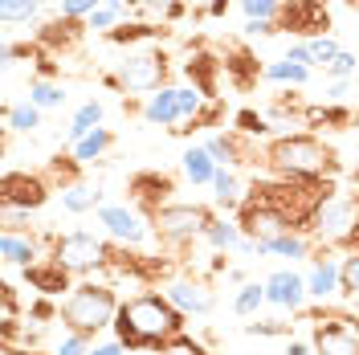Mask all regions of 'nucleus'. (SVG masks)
I'll list each match as a JSON object with an SVG mask.
<instances>
[{"instance_id":"nucleus-1","label":"nucleus","mask_w":359,"mask_h":355,"mask_svg":"<svg viewBox=\"0 0 359 355\" xmlns=\"http://www.w3.org/2000/svg\"><path fill=\"white\" fill-rule=\"evenodd\" d=\"M184 327H188V319L168 302V294L139 290V294L123 298L111 331L127 351H159L163 343H172L176 335H184Z\"/></svg>"},{"instance_id":"nucleus-2","label":"nucleus","mask_w":359,"mask_h":355,"mask_svg":"<svg viewBox=\"0 0 359 355\" xmlns=\"http://www.w3.org/2000/svg\"><path fill=\"white\" fill-rule=\"evenodd\" d=\"M266 168L278 180H302V184H331L339 176V156L327 139H318L311 131H290L269 139L266 152Z\"/></svg>"},{"instance_id":"nucleus-3","label":"nucleus","mask_w":359,"mask_h":355,"mask_svg":"<svg viewBox=\"0 0 359 355\" xmlns=\"http://www.w3.org/2000/svg\"><path fill=\"white\" fill-rule=\"evenodd\" d=\"M118 307H123V298L114 294L111 282H94V278H90V282H78V286L62 298V327L94 339L98 331L114 327Z\"/></svg>"},{"instance_id":"nucleus-4","label":"nucleus","mask_w":359,"mask_h":355,"mask_svg":"<svg viewBox=\"0 0 359 355\" xmlns=\"http://www.w3.org/2000/svg\"><path fill=\"white\" fill-rule=\"evenodd\" d=\"M49 257L62 262L74 278H94V274H107V266L114 262V249L102 233L69 229V233H62V237L49 241Z\"/></svg>"},{"instance_id":"nucleus-5","label":"nucleus","mask_w":359,"mask_h":355,"mask_svg":"<svg viewBox=\"0 0 359 355\" xmlns=\"http://www.w3.org/2000/svg\"><path fill=\"white\" fill-rule=\"evenodd\" d=\"M208 225H212V208L188 204V200H172L159 213H151V233L163 245H172V249H184V245L201 241L204 233H208Z\"/></svg>"},{"instance_id":"nucleus-6","label":"nucleus","mask_w":359,"mask_h":355,"mask_svg":"<svg viewBox=\"0 0 359 355\" xmlns=\"http://www.w3.org/2000/svg\"><path fill=\"white\" fill-rule=\"evenodd\" d=\"M107 86H114L118 94H156L159 86H168V58L159 49H139L127 53L114 74H107Z\"/></svg>"},{"instance_id":"nucleus-7","label":"nucleus","mask_w":359,"mask_h":355,"mask_svg":"<svg viewBox=\"0 0 359 355\" xmlns=\"http://www.w3.org/2000/svg\"><path fill=\"white\" fill-rule=\"evenodd\" d=\"M355 229H359V204H355V196H343V192H331V196L314 208L311 225H306V233L314 237V245H323V249L347 245Z\"/></svg>"},{"instance_id":"nucleus-8","label":"nucleus","mask_w":359,"mask_h":355,"mask_svg":"<svg viewBox=\"0 0 359 355\" xmlns=\"http://www.w3.org/2000/svg\"><path fill=\"white\" fill-rule=\"evenodd\" d=\"M237 225H241V233H245L253 245H266V241H278L282 233H294V221L273 204V200L257 196L253 188H249L245 204H241V217H237Z\"/></svg>"},{"instance_id":"nucleus-9","label":"nucleus","mask_w":359,"mask_h":355,"mask_svg":"<svg viewBox=\"0 0 359 355\" xmlns=\"http://www.w3.org/2000/svg\"><path fill=\"white\" fill-rule=\"evenodd\" d=\"M98 225H102V237L118 249H139L151 237V217H143L135 204H118V200H107L98 208Z\"/></svg>"},{"instance_id":"nucleus-10","label":"nucleus","mask_w":359,"mask_h":355,"mask_svg":"<svg viewBox=\"0 0 359 355\" xmlns=\"http://www.w3.org/2000/svg\"><path fill=\"white\" fill-rule=\"evenodd\" d=\"M278 25H282V33H294L298 41L327 37L331 33V8L323 0H286Z\"/></svg>"},{"instance_id":"nucleus-11","label":"nucleus","mask_w":359,"mask_h":355,"mask_svg":"<svg viewBox=\"0 0 359 355\" xmlns=\"http://www.w3.org/2000/svg\"><path fill=\"white\" fill-rule=\"evenodd\" d=\"M45 200H49V180L37 172H17L8 168L0 180V208H21V213H37Z\"/></svg>"},{"instance_id":"nucleus-12","label":"nucleus","mask_w":359,"mask_h":355,"mask_svg":"<svg viewBox=\"0 0 359 355\" xmlns=\"http://www.w3.org/2000/svg\"><path fill=\"white\" fill-rule=\"evenodd\" d=\"M314 355H359V323L343 314H327L311 335Z\"/></svg>"},{"instance_id":"nucleus-13","label":"nucleus","mask_w":359,"mask_h":355,"mask_svg":"<svg viewBox=\"0 0 359 355\" xmlns=\"http://www.w3.org/2000/svg\"><path fill=\"white\" fill-rule=\"evenodd\" d=\"M163 294H168V302H172L184 319H204V314L217 311L212 286H208V282H196V278H172V282L163 286Z\"/></svg>"},{"instance_id":"nucleus-14","label":"nucleus","mask_w":359,"mask_h":355,"mask_svg":"<svg viewBox=\"0 0 359 355\" xmlns=\"http://www.w3.org/2000/svg\"><path fill=\"white\" fill-rule=\"evenodd\" d=\"M266 298L269 307H282V311H302L306 307V274L298 269H273L266 278Z\"/></svg>"},{"instance_id":"nucleus-15","label":"nucleus","mask_w":359,"mask_h":355,"mask_svg":"<svg viewBox=\"0 0 359 355\" xmlns=\"http://www.w3.org/2000/svg\"><path fill=\"white\" fill-rule=\"evenodd\" d=\"M172 192H176V184H172V176H163V172H139V176H131V200L143 217H151L163 204H172L168 200Z\"/></svg>"},{"instance_id":"nucleus-16","label":"nucleus","mask_w":359,"mask_h":355,"mask_svg":"<svg viewBox=\"0 0 359 355\" xmlns=\"http://www.w3.org/2000/svg\"><path fill=\"white\" fill-rule=\"evenodd\" d=\"M25 282L37 290V294H45V298H57V302L78 286V282H74V274H69L62 262H53V257H41L37 266L25 269Z\"/></svg>"},{"instance_id":"nucleus-17","label":"nucleus","mask_w":359,"mask_h":355,"mask_svg":"<svg viewBox=\"0 0 359 355\" xmlns=\"http://www.w3.org/2000/svg\"><path fill=\"white\" fill-rule=\"evenodd\" d=\"M339 278H343V262L318 253L311 262V269H306V294H311L314 302H327V298L339 294Z\"/></svg>"},{"instance_id":"nucleus-18","label":"nucleus","mask_w":359,"mask_h":355,"mask_svg":"<svg viewBox=\"0 0 359 355\" xmlns=\"http://www.w3.org/2000/svg\"><path fill=\"white\" fill-rule=\"evenodd\" d=\"M139 114H143V123H151V127H172V131H176V123H180V86H159L156 94H147L143 107H139Z\"/></svg>"},{"instance_id":"nucleus-19","label":"nucleus","mask_w":359,"mask_h":355,"mask_svg":"<svg viewBox=\"0 0 359 355\" xmlns=\"http://www.w3.org/2000/svg\"><path fill=\"white\" fill-rule=\"evenodd\" d=\"M90 29L86 21H74V17H53V21H45L41 29H37V45L41 49H74V45L86 37Z\"/></svg>"},{"instance_id":"nucleus-20","label":"nucleus","mask_w":359,"mask_h":355,"mask_svg":"<svg viewBox=\"0 0 359 355\" xmlns=\"http://www.w3.org/2000/svg\"><path fill=\"white\" fill-rule=\"evenodd\" d=\"M257 257H286V262H302V257H314V237L306 233V229L282 233L278 241L257 245Z\"/></svg>"},{"instance_id":"nucleus-21","label":"nucleus","mask_w":359,"mask_h":355,"mask_svg":"<svg viewBox=\"0 0 359 355\" xmlns=\"http://www.w3.org/2000/svg\"><path fill=\"white\" fill-rule=\"evenodd\" d=\"M0 257H4V266L29 269L41 262V245H37L33 233H4L0 237Z\"/></svg>"},{"instance_id":"nucleus-22","label":"nucleus","mask_w":359,"mask_h":355,"mask_svg":"<svg viewBox=\"0 0 359 355\" xmlns=\"http://www.w3.org/2000/svg\"><path fill=\"white\" fill-rule=\"evenodd\" d=\"M180 168H184V180L188 184H196V188H212V180L221 172V163L208 156V147L196 143V147H188L184 156H180Z\"/></svg>"},{"instance_id":"nucleus-23","label":"nucleus","mask_w":359,"mask_h":355,"mask_svg":"<svg viewBox=\"0 0 359 355\" xmlns=\"http://www.w3.org/2000/svg\"><path fill=\"white\" fill-rule=\"evenodd\" d=\"M107 200H102V188L98 184H90V180H78V184H69L62 188V208H66L69 217H86V213H98Z\"/></svg>"},{"instance_id":"nucleus-24","label":"nucleus","mask_w":359,"mask_h":355,"mask_svg":"<svg viewBox=\"0 0 359 355\" xmlns=\"http://www.w3.org/2000/svg\"><path fill=\"white\" fill-rule=\"evenodd\" d=\"M311 78H314V69L311 66H298V62H290V58H278V62H266V66H262V82H269V86L302 90Z\"/></svg>"},{"instance_id":"nucleus-25","label":"nucleus","mask_w":359,"mask_h":355,"mask_svg":"<svg viewBox=\"0 0 359 355\" xmlns=\"http://www.w3.org/2000/svg\"><path fill=\"white\" fill-rule=\"evenodd\" d=\"M204 241L212 245V253H241L245 233H241V225L229 221V217H212L208 233H204Z\"/></svg>"},{"instance_id":"nucleus-26","label":"nucleus","mask_w":359,"mask_h":355,"mask_svg":"<svg viewBox=\"0 0 359 355\" xmlns=\"http://www.w3.org/2000/svg\"><path fill=\"white\" fill-rule=\"evenodd\" d=\"M111 147H114V131H111V127H98V131H90L86 139L69 143V156L78 159V163H94V159L107 156Z\"/></svg>"},{"instance_id":"nucleus-27","label":"nucleus","mask_w":359,"mask_h":355,"mask_svg":"<svg viewBox=\"0 0 359 355\" xmlns=\"http://www.w3.org/2000/svg\"><path fill=\"white\" fill-rule=\"evenodd\" d=\"M212 200H217V208H241L245 204V188H241L237 168H221L217 172V180H212Z\"/></svg>"},{"instance_id":"nucleus-28","label":"nucleus","mask_w":359,"mask_h":355,"mask_svg":"<svg viewBox=\"0 0 359 355\" xmlns=\"http://www.w3.org/2000/svg\"><path fill=\"white\" fill-rule=\"evenodd\" d=\"M102 119H107V107H102L98 98H86V102L74 111V119H69V143H78V139H86L90 131H98Z\"/></svg>"},{"instance_id":"nucleus-29","label":"nucleus","mask_w":359,"mask_h":355,"mask_svg":"<svg viewBox=\"0 0 359 355\" xmlns=\"http://www.w3.org/2000/svg\"><path fill=\"white\" fill-rule=\"evenodd\" d=\"M25 98H29L37 111H62V107H66V86L53 82V78H33Z\"/></svg>"},{"instance_id":"nucleus-30","label":"nucleus","mask_w":359,"mask_h":355,"mask_svg":"<svg viewBox=\"0 0 359 355\" xmlns=\"http://www.w3.org/2000/svg\"><path fill=\"white\" fill-rule=\"evenodd\" d=\"M41 114L45 111H37L29 98H21V102H8L4 107V127L13 135H33L37 127H41Z\"/></svg>"},{"instance_id":"nucleus-31","label":"nucleus","mask_w":359,"mask_h":355,"mask_svg":"<svg viewBox=\"0 0 359 355\" xmlns=\"http://www.w3.org/2000/svg\"><path fill=\"white\" fill-rule=\"evenodd\" d=\"M221 62H224V69L233 74L237 86H253V82L262 78V66H257V58H253L249 49H229Z\"/></svg>"},{"instance_id":"nucleus-32","label":"nucleus","mask_w":359,"mask_h":355,"mask_svg":"<svg viewBox=\"0 0 359 355\" xmlns=\"http://www.w3.org/2000/svg\"><path fill=\"white\" fill-rule=\"evenodd\" d=\"M217 69H224V62L208 58V53H196V58L184 66V74L192 78V86H201L208 98H217V94H212V90H217Z\"/></svg>"},{"instance_id":"nucleus-33","label":"nucleus","mask_w":359,"mask_h":355,"mask_svg":"<svg viewBox=\"0 0 359 355\" xmlns=\"http://www.w3.org/2000/svg\"><path fill=\"white\" fill-rule=\"evenodd\" d=\"M156 37H163V25H147V21H135V25L123 21L118 29L107 33L111 45H139V41H156Z\"/></svg>"},{"instance_id":"nucleus-34","label":"nucleus","mask_w":359,"mask_h":355,"mask_svg":"<svg viewBox=\"0 0 359 355\" xmlns=\"http://www.w3.org/2000/svg\"><path fill=\"white\" fill-rule=\"evenodd\" d=\"M266 302H269L266 282H245V286H237V294H233V314H237V319H253Z\"/></svg>"},{"instance_id":"nucleus-35","label":"nucleus","mask_w":359,"mask_h":355,"mask_svg":"<svg viewBox=\"0 0 359 355\" xmlns=\"http://www.w3.org/2000/svg\"><path fill=\"white\" fill-rule=\"evenodd\" d=\"M45 0H0V21L4 25H29L37 21Z\"/></svg>"},{"instance_id":"nucleus-36","label":"nucleus","mask_w":359,"mask_h":355,"mask_svg":"<svg viewBox=\"0 0 359 355\" xmlns=\"http://www.w3.org/2000/svg\"><path fill=\"white\" fill-rule=\"evenodd\" d=\"M286 0H237V8L245 13V21H278Z\"/></svg>"},{"instance_id":"nucleus-37","label":"nucleus","mask_w":359,"mask_h":355,"mask_svg":"<svg viewBox=\"0 0 359 355\" xmlns=\"http://www.w3.org/2000/svg\"><path fill=\"white\" fill-rule=\"evenodd\" d=\"M123 17H127L123 8H111V4H102V8H94V13L86 17V29H90V33H102V37H107L111 29H118V25H123Z\"/></svg>"},{"instance_id":"nucleus-38","label":"nucleus","mask_w":359,"mask_h":355,"mask_svg":"<svg viewBox=\"0 0 359 355\" xmlns=\"http://www.w3.org/2000/svg\"><path fill=\"white\" fill-rule=\"evenodd\" d=\"M355 69H359L355 49H339V53H335V62H331V66L323 69V74H327L331 82H351V78H355Z\"/></svg>"},{"instance_id":"nucleus-39","label":"nucleus","mask_w":359,"mask_h":355,"mask_svg":"<svg viewBox=\"0 0 359 355\" xmlns=\"http://www.w3.org/2000/svg\"><path fill=\"white\" fill-rule=\"evenodd\" d=\"M311 58H314V69H327L331 66V62H335V53L339 49H343V45H339V37L335 33H327V37H311Z\"/></svg>"},{"instance_id":"nucleus-40","label":"nucleus","mask_w":359,"mask_h":355,"mask_svg":"<svg viewBox=\"0 0 359 355\" xmlns=\"http://www.w3.org/2000/svg\"><path fill=\"white\" fill-rule=\"evenodd\" d=\"M306 119H311V123H323V127H347V123H351V111L339 107V102H323V107L311 111Z\"/></svg>"},{"instance_id":"nucleus-41","label":"nucleus","mask_w":359,"mask_h":355,"mask_svg":"<svg viewBox=\"0 0 359 355\" xmlns=\"http://www.w3.org/2000/svg\"><path fill=\"white\" fill-rule=\"evenodd\" d=\"M156 355H208V347H204L201 339H192V335L184 331V335H176L172 343H163Z\"/></svg>"},{"instance_id":"nucleus-42","label":"nucleus","mask_w":359,"mask_h":355,"mask_svg":"<svg viewBox=\"0 0 359 355\" xmlns=\"http://www.w3.org/2000/svg\"><path fill=\"white\" fill-rule=\"evenodd\" d=\"M339 294H347V298H359V253H347V257H343Z\"/></svg>"},{"instance_id":"nucleus-43","label":"nucleus","mask_w":359,"mask_h":355,"mask_svg":"<svg viewBox=\"0 0 359 355\" xmlns=\"http://www.w3.org/2000/svg\"><path fill=\"white\" fill-rule=\"evenodd\" d=\"M94 8H102V0H57V17H74V21H86Z\"/></svg>"},{"instance_id":"nucleus-44","label":"nucleus","mask_w":359,"mask_h":355,"mask_svg":"<svg viewBox=\"0 0 359 355\" xmlns=\"http://www.w3.org/2000/svg\"><path fill=\"white\" fill-rule=\"evenodd\" d=\"M90 335H78V331H66L62 335V343L53 347V355H90Z\"/></svg>"},{"instance_id":"nucleus-45","label":"nucleus","mask_w":359,"mask_h":355,"mask_svg":"<svg viewBox=\"0 0 359 355\" xmlns=\"http://www.w3.org/2000/svg\"><path fill=\"white\" fill-rule=\"evenodd\" d=\"M245 331L257 335V339H278V335H290V327L278 323V319H257V323H249Z\"/></svg>"},{"instance_id":"nucleus-46","label":"nucleus","mask_w":359,"mask_h":355,"mask_svg":"<svg viewBox=\"0 0 359 355\" xmlns=\"http://www.w3.org/2000/svg\"><path fill=\"white\" fill-rule=\"evenodd\" d=\"M237 131L245 135V139H249V135H266V123H262L253 111H241V114H237Z\"/></svg>"},{"instance_id":"nucleus-47","label":"nucleus","mask_w":359,"mask_h":355,"mask_svg":"<svg viewBox=\"0 0 359 355\" xmlns=\"http://www.w3.org/2000/svg\"><path fill=\"white\" fill-rule=\"evenodd\" d=\"M245 37H273V33H282V25L278 21H245Z\"/></svg>"},{"instance_id":"nucleus-48","label":"nucleus","mask_w":359,"mask_h":355,"mask_svg":"<svg viewBox=\"0 0 359 355\" xmlns=\"http://www.w3.org/2000/svg\"><path fill=\"white\" fill-rule=\"evenodd\" d=\"M286 58H290V62H298V66H311L314 69V58H311V45H306V41H290Z\"/></svg>"},{"instance_id":"nucleus-49","label":"nucleus","mask_w":359,"mask_h":355,"mask_svg":"<svg viewBox=\"0 0 359 355\" xmlns=\"http://www.w3.org/2000/svg\"><path fill=\"white\" fill-rule=\"evenodd\" d=\"M347 90H351V82H327V86H323V102H343Z\"/></svg>"},{"instance_id":"nucleus-50","label":"nucleus","mask_w":359,"mask_h":355,"mask_svg":"<svg viewBox=\"0 0 359 355\" xmlns=\"http://www.w3.org/2000/svg\"><path fill=\"white\" fill-rule=\"evenodd\" d=\"M90 355H131V351H127L118 339H107V343H94V347H90Z\"/></svg>"},{"instance_id":"nucleus-51","label":"nucleus","mask_w":359,"mask_h":355,"mask_svg":"<svg viewBox=\"0 0 359 355\" xmlns=\"http://www.w3.org/2000/svg\"><path fill=\"white\" fill-rule=\"evenodd\" d=\"M229 4H233V0H212V4L204 8V17H224V13H229Z\"/></svg>"},{"instance_id":"nucleus-52","label":"nucleus","mask_w":359,"mask_h":355,"mask_svg":"<svg viewBox=\"0 0 359 355\" xmlns=\"http://www.w3.org/2000/svg\"><path fill=\"white\" fill-rule=\"evenodd\" d=\"M286 355H314V351H311V343H302V339H290V343H286Z\"/></svg>"},{"instance_id":"nucleus-53","label":"nucleus","mask_w":359,"mask_h":355,"mask_svg":"<svg viewBox=\"0 0 359 355\" xmlns=\"http://www.w3.org/2000/svg\"><path fill=\"white\" fill-rule=\"evenodd\" d=\"M4 355H41V351H29V347H25V351H4Z\"/></svg>"},{"instance_id":"nucleus-54","label":"nucleus","mask_w":359,"mask_h":355,"mask_svg":"<svg viewBox=\"0 0 359 355\" xmlns=\"http://www.w3.org/2000/svg\"><path fill=\"white\" fill-rule=\"evenodd\" d=\"M188 4H201V8H208V4H212V0H188Z\"/></svg>"}]
</instances>
